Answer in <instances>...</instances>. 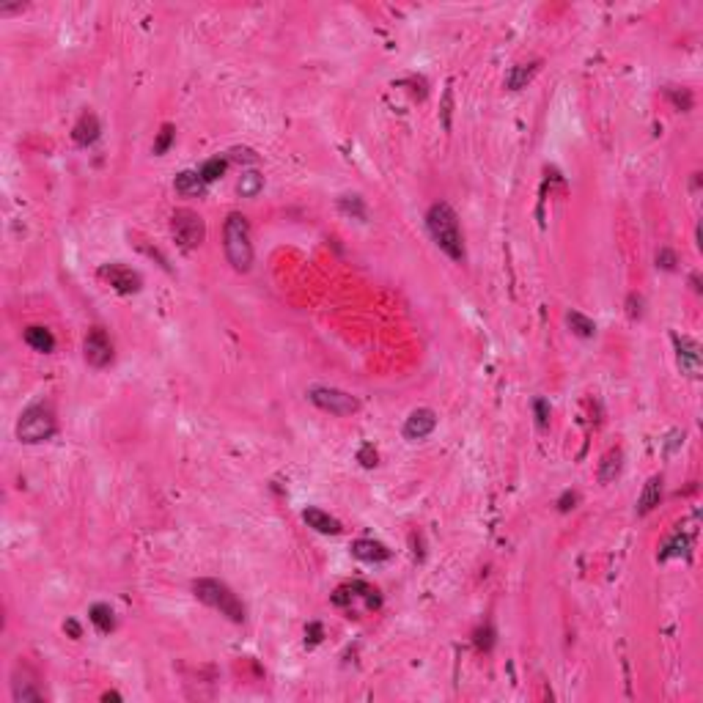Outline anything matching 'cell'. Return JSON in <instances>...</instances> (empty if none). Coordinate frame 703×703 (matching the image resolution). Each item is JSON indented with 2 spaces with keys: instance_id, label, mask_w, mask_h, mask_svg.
Returning a JSON list of instances; mask_svg holds the SVG:
<instances>
[{
  "instance_id": "7",
  "label": "cell",
  "mask_w": 703,
  "mask_h": 703,
  "mask_svg": "<svg viewBox=\"0 0 703 703\" xmlns=\"http://www.w3.org/2000/svg\"><path fill=\"white\" fill-rule=\"evenodd\" d=\"M99 278H102L107 286L116 288L119 294H138V291L143 288L140 272L132 269V267H127V264H119V261L102 264V267H99Z\"/></svg>"
},
{
  "instance_id": "23",
  "label": "cell",
  "mask_w": 703,
  "mask_h": 703,
  "mask_svg": "<svg viewBox=\"0 0 703 703\" xmlns=\"http://www.w3.org/2000/svg\"><path fill=\"white\" fill-rule=\"evenodd\" d=\"M236 190H239L242 198H256L258 192L264 190V176L258 170H245L242 179H239V185H236Z\"/></svg>"
},
{
  "instance_id": "40",
  "label": "cell",
  "mask_w": 703,
  "mask_h": 703,
  "mask_svg": "<svg viewBox=\"0 0 703 703\" xmlns=\"http://www.w3.org/2000/svg\"><path fill=\"white\" fill-rule=\"evenodd\" d=\"M102 698H105V701H121V695H119V692H105Z\"/></svg>"
},
{
  "instance_id": "12",
  "label": "cell",
  "mask_w": 703,
  "mask_h": 703,
  "mask_svg": "<svg viewBox=\"0 0 703 703\" xmlns=\"http://www.w3.org/2000/svg\"><path fill=\"white\" fill-rule=\"evenodd\" d=\"M352 555L357 561H363V563H384L390 558V549L382 542H374V539H357L352 544Z\"/></svg>"
},
{
  "instance_id": "26",
  "label": "cell",
  "mask_w": 703,
  "mask_h": 703,
  "mask_svg": "<svg viewBox=\"0 0 703 703\" xmlns=\"http://www.w3.org/2000/svg\"><path fill=\"white\" fill-rule=\"evenodd\" d=\"M338 209H341L344 215H352L354 220H366V215H368L360 195H341V198H338Z\"/></svg>"
},
{
  "instance_id": "34",
  "label": "cell",
  "mask_w": 703,
  "mask_h": 703,
  "mask_svg": "<svg viewBox=\"0 0 703 703\" xmlns=\"http://www.w3.org/2000/svg\"><path fill=\"white\" fill-rule=\"evenodd\" d=\"M627 314H629V319H640V316H643V297H640V294H629V300H627Z\"/></svg>"
},
{
  "instance_id": "39",
  "label": "cell",
  "mask_w": 703,
  "mask_h": 703,
  "mask_svg": "<svg viewBox=\"0 0 703 703\" xmlns=\"http://www.w3.org/2000/svg\"><path fill=\"white\" fill-rule=\"evenodd\" d=\"M64 629H66V632H69V635H72V638H74V640H77V638H80V635H83V632H80V624H77L74 618H69V621H66Z\"/></svg>"
},
{
  "instance_id": "1",
  "label": "cell",
  "mask_w": 703,
  "mask_h": 703,
  "mask_svg": "<svg viewBox=\"0 0 703 703\" xmlns=\"http://www.w3.org/2000/svg\"><path fill=\"white\" fill-rule=\"evenodd\" d=\"M426 228L434 239V245L446 253L448 258L453 261H464V236H462V228H459V217L453 212V206L446 203V201H437L429 206L426 212Z\"/></svg>"
},
{
  "instance_id": "27",
  "label": "cell",
  "mask_w": 703,
  "mask_h": 703,
  "mask_svg": "<svg viewBox=\"0 0 703 703\" xmlns=\"http://www.w3.org/2000/svg\"><path fill=\"white\" fill-rule=\"evenodd\" d=\"M665 94H668V99H671V102L676 105V107H678V110H684V113H687V110L692 107V94H690L687 88H673V86H671V88H668Z\"/></svg>"
},
{
  "instance_id": "2",
  "label": "cell",
  "mask_w": 703,
  "mask_h": 703,
  "mask_svg": "<svg viewBox=\"0 0 703 703\" xmlns=\"http://www.w3.org/2000/svg\"><path fill=\"white\" fill-rule=\"evenodd\" d=\"M225 258L236 272H248L253 267V242H250V225L248 217L239 212H231L223 228Z\"/></svg>"
},
{
  "instance_id": "16",
  "label": "cell",
  "mask_w": 703,
  "mask_h": 703,
  "mask_svg": "<svg viewBox=\"0 0 703 703\" xmlns=\"http://www.w3.org/2000/svg\"><path fill=\"white\" fill-rule=\"evenodd\" d=\"M25 344L36 352H53L55 349V335L47 330V327H41V324H31L28 330H25Z\"/></svg>"
},
{
  "instance_id": "20",
  "label": "cell",
  "mask_w": 703,
  "mask_h": 703,
  "mask_svg": "<svg viewBox=\"0 0 703 703\" xmlns=\"http://www.w3.org/2000/svg\"><path fill=\"white\" fill-rule=\"evenodd\" d=\"M536 72H539V64H536V61H533V64L511 66V72H509V77H506V86H509L511 91H519V88H525V86L533 80Z\"/></svg>"
},
{
  "instance_id": "18",
  "label": "cell",
  "mask_w": 703,
  "mask_h": 703,
  "mask_svg": "<svg viewBox=\"0 0 703 703\" xmlns=\"http://www.w3.org/2000/svg\"><path fill=\"white\" fill-rule=\"evenodd\" d=\"M173 187H176V192H182V195H201V192L206 190V182L201 179L198 170H182V173H176Z\"/></svg>"
},
{
  "instance_id": "9",
  "label": "cell",
  "mask_w": 703,
  "mask_h": 703,
  "mask_svg": "<svg viewBox=\"0 0 703 703\" xmlns=\"http://www.w3.org/2000/svg\"><path fill=\"white\" fill-rule=\"evenodd\" d=\"M354 599H363V602H366L371 610L382 608V596H380V591H377V588H371V585H366V582H349V585H341V588L333 594V602H335L338 608H349Z\"/></svg>"
},
{
  "instance_id": "25",
  "label": "cell",
  "mask_w": 703,
  "mask_h": 703,
  "mask_svg": "<svg viewBox=\"0 0 703 703\" xmlns=\"http://www.w3.org/2000/svg\"><path fill=\"white\" fill-rule=\"evenodd\" d=\"M228 162H231L228 157H212V160H206L201 168H198V173H201V179H203L206 185H212V182H217V179L225 173Z\"/></svg>"
},
{
  "instance_id": "37",
  "label": "cell",
  "mask_w": 703,
  "mask_h": 703,
  "mask_svg": "<svg viewBox=\"0 0 703 703\" xmlns=\"http://www.w3.org/2000/svg\"><path fill=\"white\" fill-rule=\"evenodd\" d=\"M681 443H684V431H671L665 443V453H673L676 448H681Z\"/></svg>"
},
{
  "instance_id": "22",
  "label": "cell",
  "mask_w": 703,
  "mask_h": 703,
  "mask_svg": "<svg viewBox=\"0 0 703 703\" xmlns=\"http://www.w3.org/2000/svg\"><path fill=\"white\" fill-rule=\"evenodd\" d=\"M11 698L17 703H28V701H41L44 695L33 687V681H28V678L22 681L20 676H14V681H11Z\"/></svg>"
},
{
  "instance_id": "11",
  "label": "cell",
  "mask_w": 703,
  "mask_h": 703,
  "mask_svg": "<svg viewBox=\"0 0 703 703\" xmlns=\"http://www.w3.org/2000/svg\"><path fill=\"white\" fill-rule=\"evenodd\" d=\"M673 344H676V354H678V368L687 377H698L701 374V347L687 335H673Z\"/></svg>"
},
{
  "instance_id": "31",
  "label": "cell",
  "mask_w": 703,
  "mask_h": 703,
  "mask_svg": "<svg viewBox=\"0 0 703 703\" xmlns=\"http://www.w3.org/2000/svg\"><path fill=\"white\" fill-rule=\"evenodd\" d=\"M357 459H360L363 467H377V459H380V456H377V450H374L371 443H366V446L357 450Z\"/></svg>"
},
{
  "instance_id": "8",
  "label": "cell",
  "mask_w": 703,
  "mask_h": 703,
  "mask_svg": "<svg viewBox=\"0 0 703 703\" xmlns=\"http://www.w3.org/2000/svg\"><path fill=\"white\" fill-rule=\"evenodd\" d=\"M83 357L91 368H105L113 360V341L105 327H91L83 341Z\"/></svg>"
},
{
  "instance_id": "3",
  "label": "cell",
  "mask_w": 703,
  "mask_h": 703,
  "mask_svg": "<svg viewBox=\"0 0 703 703\" xmlns=\"http://www.w3.org/2000/svg\"><path fill=\"white\" fill-rule=\"evenodd\" d=\"M192 594L209 605L212 610H217L220 615H225L228 621L234 624H242L245 621V605L239 602V596L225 585L223 580H212V577H203V580H195L192 582Z\"/></svg>"
},
{
  "instance_id": "36",
  "label": "cell",
  "mask_w": 703,
  "mask_h": 703,
  "mask_svg": "<svg viewBox=\"0 0 703 703\" xmlns=\"http://www.w3.org/2000/svg\"><path fill=\"white\" fill-rule=\"evenodd\" d=\"M575 503H577V492H563L561 495V500H558V511H572L575 509Z\"/></svg>"
},
{
  "instance_id": "32",
  "label": "cell",
  "mask_w": 703,
  "mask_h": 703,
  "mask_svg": "<svg viewBox=\"0 0 703 703\" xmlns=\"http://www.w3.org/2000/svg\"><path fill=\"white\" fill-rule=\"evenodd\" d=\"M321 638H324L321 624H316V621H314V624H308V629H305V645H311V648H314V645H319L321 643Z\"/></svg>"
},
{
  "instance_id": "10",
  "label": "cell",
  "mask_w": 703,
  "mask_h": 703,
  "mask_svg": "<svg viewBox=\"0 0 703 703\" xmlns=\"http://www.w3.org/2000/svg\"><path fill=\"white\" fill-rule=\"evenodd\" d=\"M437 426V413L429 410V407H420V410H413L410 417L404 420V437L407 440H426Z\"/></svg>"
},
{
  "instance_id": "24",
  "label": "cell",
  "mask_w": 703,
  "mask_h": 703,
  "mask_svg": "<svg viewBox=\"0 0 703 703\" xmlns=\"http://www.w3.org/2000/svg\"><path fill=\"white\" fill-rule=\"evenodd\" d=\"M566 321H569L572 333L580 335V338H594V335H596V324H594V319H588V316L580 314V311H569Z\"/></svg>"
},
{
  "instance_id": "15",
  "label": "cell",
  "mask_w": 703,
  "mask_h": 703,
  "mask_svg": "<svg viewBox=\"0 0 703 703\" xmlns=\"http://www.w3.org/2000/svg\"><path fill=\"white\" fill-rule=\"evenodd\" d=\"M660 500H662V476H651L638 497V514L643 516V514L654 511L660 506Z\"/></svg>"
},
{
  "instance_id": "21",
  "label": "cell",
  "mask_w": 703,
  "mask_h": 703,
  "mask_svg": "<svg viewBox=\"0 0 703 703\" xmlns=\"http://www.w3.org/2000/svg\"><path fill=\"white\" fill-rule=\"evenodd\" d=\"M690 552V536L676 530L671 539L665 542L662 552H660V561H671V558H678V555H687Z\"/></svg>"
},
{
  "instance_id": "33",
  "label": "cell",
  "mask_w": 703,
  "mask_h": 703,
  "mask_svg": "<svg viewBox=\"0 0 703 703\" xmlns=\"http://www.w3.org/2000/svg\"><path fill=\"white\" fill-rule=\"evenodd\" d=\"M228 160H236V162H258V154L253 149H231L228 152Z\"/></svg>"
},
{
  "instance_id": "13",
  "label": "cell",
  "mask_w": 703,
  "mask_h": 703,
  "mask_svg": "<svg viewBox=\"0 0 703 703\" xmlns=\"http://www.w3.org/2000/svg\"><path fill=\"white\" fill-rule=\"evenodd\" d=\"M99 119H96L94 113H83L80 119H77V124L72 127V140L77 143V146H91L99 140Z\"/></svg>"
},
{
  "instance_id": "19",
  "label": "cell",
  "mask_w": 703,
  "mask_h": 703,
  "mask_svg": "<svg viewBox=\"0 0 703 703\" xmlns=\"http://www.w3.org/2000/svg\"><path fill=\"white\" fill-rule=\"evenodd\" d=\"M621 467H624V453L615 448V450H608L602 464H599V481L602 483H612V481L621 476Z\"/></svg>"
},
{
  "instance_id": "38",
  "label": "cell",
  "mask_w": 703,
  "mask_h": 703,
  "mask_svg": "<svg viewBox=\"0 0 703 703\" xmlns=\"http://www.w3.org/2000/svg\"><path fill=\"white\" fill-rule=\"evenodd\" d=\"M450 99H453V94H450V88H446V94H443V124H446V129H450Z\"/></svg>"
},
{
  "instance_id": "14",
  "label": "cell",
  "mask_w": 703,
  "mask_h": 703,
  "mask_svg": "<svg viewBox=\"0 0 703 703\" xmlns=\"http://www.w3.org/2000/svg\"><path fill=\"white\" fill-rule=\"evenodd\" d=\"M302 519L308 528H314L316 533H324V536H338L341 533V522L335 516H330L327 511L321 509H305L302 511Z\"/></svg>"
},
{
  "instance_id": "6",
  "label": "cell",
  "mask_w": 703,
  "mask_h": 703,
  "mask_svg": "<svg viewBox=\"0 0 703 703\" xmlns=\"http://www.w3.org/2000/svg\"><path fill=\"white\" fill-rule=\"evenodd\" d=\"M308 399L324 410V413H330V415H352V413H357L360 410V401L347 393V390H338V387H327V384H314L311 390H308Z\"/></svg>"
},
{
  "instance_id": "28",
  "label": "cell",
  "mask_w": 703,
  "mask_h": 703,
  "mask_svg": "<svg viewBox=\"0 0 703 703\" xmlns=\"http://www.w3.org/2000/svg\"><path fill=\"white\" fill-rule=\"evenodd\" d=\"M173 138H176V129L170 127V124H165V127L160 129V135H157V140H154V154H165V152L170 149Z\"/></svg>"
},
{
  "instance_id": "30",
  "label": "cell",
  "mask_w": 703,
  "mask_h": 703,
  "mask_svg": "<svg viewBox=\"0 0 703 703\" xmlns=\"http://www.w3.org/2000/svg\"><path fill=\"white\" fill-rule=\"evenodd\" d=\"M533 413H536V426L547 429L549 426V404H547V399H536L533 401Z\"/></svg>"
},
{
  "instance_id": "17",
  "label": "cell",
  "mask_w": 703,
  "mask_h": 703,
  "mask_svg": "<svg viewBox=\"0 0 703 703\" xmlns=\"http://www.w3.org/2000/svg\"><path fill=\"white\" fill-rule=\"evenodd\" d=\"M88 618H91V624H94L102 635H110V632L116 629V615H113L110 605H105V602H96V605H91V610H88Z\"/></svg>"
},
{
  "instance_id": "29",
  "label": "cell",
  "mask_w": 703,
  "mask_h": 703,
  "mask_svg": "<svg viewBox=\"0 0 703 703\" xmlns=\"http://www.w3.org/2000/svg\"><path fill=\"white\" fill-rule=\"evenodd\" d=\"M492 645H495V629L492 627H481L478 632H476V648L478 651H492Z\"/></svg>"
},
{
  "instance_id": "5",
  "label": "cell",
  "mask_w": 703,
  "mask_h": 703,
  "mask_svg": "<svg viewBox=\"0 0 703 703\" xmlns=\"http://www.w3.org/2000/svg\"><path fill=\"white\" fill-rule=\"evenodd\" d=\"M170 231L182 250H195L206 236V225L201 220V215L192 209H176L170 217Z\"/></svg>"
},
{
  "instance_id": "35",
  "label": "cell",
  "mask_w": 703,
  "mask_h": 703,
  "mask_svg": "<svg viewBox=\"0 0 703 703\" xmlns=\"http://www.w3.org/2000/svg\"><path fill=\"white\" fill-rule=\"evenodd\" d=\"M657 267H662V269H676V253L668 250V248H662V250L657 253Z\"/></svg>"
},
{
  "instance_id": "4",
  "label": "cell",
  "mask_w": 703,
  "mask_h": 703,
  "mask_svg": "<svg viewBox=\"0 0 703 703\" xmlns=\"http://www.w3.org/2000/svg\"><path fill=\"white\" fill-rule=\"evenodd\" d=\"M55 431H58L55 415H53V410L44 407V404H31V407L20 415V420H17V440L25 443V446L47 443Z\"/></svg>"
}]
</instances>
